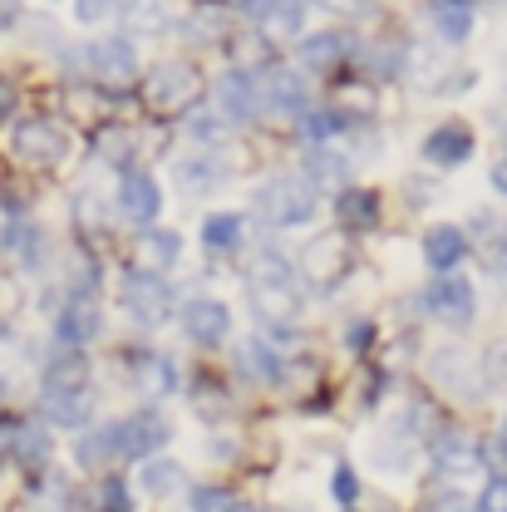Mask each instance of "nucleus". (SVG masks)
I'll return each instance as SVG.
<instances>
[{"instance_id":"obj_1","label":"nucleus","mask_w":507,"mask_h":512,"mask_svg":"<svg viewBox=\"0 0 507 512\" xmlns=\"http://www.w3.org/2000/svg\"><path fill=\"white\" fill-rule=\"evenodd\" d=\"M197 94H202V74L183 60L158 64V69H148V79H143V99H148V109H158V114H183V109L197 104Z\"/></svg>"},{"instance_id":"obj_2","label":"nucleus","mask_w":507,"mask_h":512,"mask_svg":"<svg viewBox=\"0 0 507 512\" xmlns=\"http://www.w3.org/2000/svg\"><path fill=\"white\" fill-rule=\"evenodd\" d=\"M256 212L271 227H301L316 217V188L301 178H271L266 188L256 192Z\"/></svg>"},{"instance_id":"obj_3","label":"nucleus","mask_w":507,"mask_h":512,"mask_svg":"<svg viewBox=\"0 0 507 512\" xmlns=\"http://www.w3.org/2000/svg\"><path fill=\"white\" fill-rule=\"evenodd\" d=\"M10 148H15L20 163L50 168V163H60V153H64V128L50 124V119H25V124H15V133H10Z\"/></svg>"},{"instance_id":"obj_4","label":"nucleus","mask_w":507,"mask_h":512,"mask_svg":"<svg viewBox=\"0 0 507 512\" xmlns=\"http://www.w3.org/2000/svg\"><path fill=\"white\" fill-rule=\"evenodd\" d=\"M124 306H128V316L143 320V325H163V320L173 316V291H168L158 276L133 271L124 281Z\"/></svg>"},{"instance_id":"obj_5","label":"nucleus","mask_w":507,"mask_h":512,"mask_svg":"<svg viewBox=\"0 0 507 512\" xmlns=\"http://www.w3.org/2000/svg\"><path fill=\"white\" fill-rule=\"evenodd\" d=\"M183 330H188V340L197 345H222L227 340V330H232V316H227V306L222 301H188L183 306Z\"/></svg>"},{"instance_id":"obj_6","label":"nucleus","mask_w":507,"mask_h":512,"mask_svg":"<svg viewBox=\"0 0 507 512\" xmlns=\"http://www.w3.org/2000/svg\"><path fill=\"white\" fill-rule=\"evenodd\" d=\"M256 99H266L276 114H301L306 109V84H301V74L296 69H266L261 74V84H256Z\"/></svg>"},{"instance_id":"obj_7","label":"nucleus","mask_w":507,"mask_h":512,"mask_svg":"<svg viewBox=\"0 0 507 512\" xmlns=\"http://www.w3.org/2000/svg\"><path fill=\"white\" fill-rule=\"evenodd\" d=\"M429 311L448 325H463V320H473V286L463 281V276H439L434 286H429Z\"/></svg>"},{"instance_id":"obj_8","label":"nucleus","mask_w":507,"mask_h":512,"mask_svg":"<svg viewBox=\"0 0 507 512\" xmlns=\"http://www.w3.org/2000/svg\"><path fill=\"white\" fill-rule=\"evenodd\" d=\"M124 429V453H133V458H143V453H158V448L173 439V429H168V419L158 414V409H138L128 424H119Z\"/></svg>"},{"instance_id":"obj_9","label":"nucleus","mask_w":507,"mask_h":512,"mask_svg":"<svg viewBox=\"0 0 507 512\" xmlns=\"http://www.w3.org/2000/svg\"><path fill=\"white\" fill-rule=\"evenodd\" d=\"M50 434L40 429V424H20V429H10L5 434V458H15L25 473H45V463H50Z\"/></svg>"},{"instance_id":"obj_10","label":"nucleus","mask_w":507,"mask_h":512,"mask_svg":"<svg viewBox=\"0 0 507 512\" xmlns=\"http://www.w3.org/2000/svg\"><path fill=\"white\" fill-rule=\"evenodd\" d=\"M158 207H163L158 183L148 173H124V183H119V212H124L128 222H153Z\"/></svg>"},{"instance_id":"obj_11","label":"nucleus","mask_w":507,"mask_h":512,"mask_svg":"<svg viewBox=\"0 0 507 512\" xmlns=\"http://www.w3.org/2000/svg\"><path fill=\"white\" fill-rule=\"evenodd\" d=\"M45 419L55 424V429H79V424H89V414H94V399H89V389H45Z\"/></svg>"},{"instance_id":"obj_12","label":"nucleus","mask_w":507,"mask_h":512,"mask_svg":"<svg viewBox=\"0 0 507 512\" xmlns=\"http://www.w3.org/2000/svg\"><path fill=\"white\" fill-rule=\"evenodd\" d=\"M55 335H60V345H84V340H94L99 335V306L89 301V296H74V301H64L60 320H55Z\"/></svg>"},{"instance_id":"obj_13","label":"nucleus","mask_w":507,"mask_h":512,"mask_svg":"<svg viewBox=\"0 0 507 512\" xmlns=\"http://www.w3.org/2000/svg\"><path fill=\"white\" fill-rule=\"evenodd\" d=\"M468 153H473V133L463 124H444L424 138V158H429L434 168H458Z\"/></svg>"},{"instance_id":"obj_14","label":"nucleus","mask_w":507,"mask_h":512,"mask_svg":"<svg viewBox=\"0 0 507 512\" xmlns=\"http://www.w3.org/2000/svg\"><path fill=\"white\" fill-rule=\"evenodd\" d=\"M89 64H94V74H99L104 84H128V79L138 74V60H133V45H128V40H99V45L89 50Z\"/></svg>"},{"instance_id":"obj_15","label":"nucleus","mask_w":507,"mask_h":512,"mask_svg":"<svg viewBox=\"0 0 507 512\" xmlns=\"http://www.w3.org/2000/svg\"><path fill=\"white\" fill-rule=\"evenodd\" d=\"M478 463H483V453H478V444H473L468 434H439V439H434V468L448 473V478H453V473L463 478V473H473Z\"/></svg>"},{"instance_id":"obj_16","label":"nucleus","mask_w":507,"mask_h":512,"mask_svg":"<svg viewBox=\"0 0 507 512\" xmlns=\"http://www.w3.org/2000/svg\"><path fill=\"white\" fill-rule=\"evenodd\" d=\"M217 104H222V114L227 119H252L256 114V84H252V74H242V69H232V74H222V84H217Z\"/></svg>"},{"instance_id":"obj_17","label":"nucleus","mask_w":507,"mask_h":512,"mask_svg":"<svg viewBox=\"0 0 507 512\" xmlns=\"http://www.w3.org/2000/svg\"><path fill=\"white\" fill-rule=\"evenodd\" d=\"M340 266H345V242L340 237H320L301 256V276H311V281H335Z\"/></svg>"},{"instance_id":"obj_18","label":"nucleus","mask_w":507,"mask_h":512,"mask_svg":"<svg viewBox=\"0 0 507 512\" xmlns=\"http://www.w3.org/2000/svg\"><path fill=\"white\" fill-rule=\"evenodd\" d=\"M237 360H242V375H247V380H256V384H276V380H281V355H276L261 335L242 340Z\"/></svg>"},{"instance_id":"obj_19","label":"nucleus","mask_w":507,"mask_h":512,"mask_svg":"<svg viewBox=\"0 0 507 512\" xmlns=\"http://www.w3.org/2000/svg\"><path fill=\"white\" fill-rule=\"evenodd\" d=\"M124 453V429L119 424H104V429H94L89 439H79V463H89V468H104V463H114Z\"/></svg>"},{"instance_id":"obj_20","label":"nucleus","mask_w":507,"mask_h":512,"mask_svg":"<svg viewBox=\"0 0 507 512\" xmlns=\"http://www.w3.org/2000/svg\"><path fill=\"white\" fill-rule=\"evenodd\" d=\"M463 252H468V242H463V232H458V227H434V232L424 237V261H429V266H439V271L458 266Z\"/></svg>"},{"instance_id":"obj_21","label":"nucleus","mask_w":507,"mask_h":512,"mask_svg":"<svg viewBox=\"0 0 507 512\" xmlns=\"http://www.w3.org/2000/svg\"><path fill=\"white\" fill-rule=\"evenodd\" d=\"M45 389H89V365L79 350H60L45 365Z\"/></svg>"},{"instance_id":"obj_22","label":"nucleus","mask_w":507,"mask_h":512,"mask_svg":"<svg viewBox=\"0 0 507 512\" xmlns=\"http://www.w3.org/2000/svg\"><path fill=\"white\" fill-rule=\"evenodd\" d=\"M335 217H340L345 227H370V222L380 217V197L365 188H345L335 197Z\"/></svg>"},{"instance_id":"obj_23","label":"nucleus","mask_w":507,"mask_h":512,"mask_svg":"<svg viewBox=\"0 0 507 512\" xmlns=\"http://www.w3.org/2000/svg\"><path fill=\"white\" fill-rule=\"evenodd\" d=\"M202 247L207 252H237L242 247V217L237 212H212L202 222Z\"/></svg>"},{"instance_id":"obj_24","label":"nucleus","mask_w":507,"mask_h":512,"mask_svg":"<svg viewBox=\"0 0 507 512\" xmlns=\"http://www.w3.org/2000/svg\"><path fill=\"white\" fill-rule=\"evenodd\" d=\"M5 252L15 256V261H25V266H35L45 256V232L35 222H10L5 227Z\"/></svg>"},{"instance_id":"obj_25","label":"nucleus","mask_w":507,"mask_h":512,"mask_svg":"<svg viewBox=\"0 0 507 512\" xmlns=\"http://www.w3.org/2000/svg\"><path fill=\"white\" fill-rule=\"evenodd\" d=\"M434 25L444 40H468L473 30V5L468 0H434Z\"/></svg>"},{"instance_id":"obj_26","label":"nucleus","mask_w":507,"mask_h":512,"mask_svg":"<svg viewBox=\"0 0 507 512\" xmlns=\"http://www.w3.org/2000/svg\"><path fill=\"white\" fill-rule=\"evenodd\" d=\"M345 55H350V40H345V35H335V30L311 35V40L301 45V64H311V69H330V64L345 60Z\"/></svg>"},{"instance_id":"obj_27","label":"nucleus","mask_w":507,"mask_h":512,"mask_svg":"<svg viewBox=\"0 0 507 512\" xmlns=\"http://www.w3.org/2000/svg\"><path fill=\"white\" fill-rule=\"evenodd\" d=\"M252 286H296V271H291V261L276 252H261L252 266Z\"/></svg>"},{"instance_id":"obj_28","label":"nucleus","mask_w":507,"mask_h":512,"mask_svg":"<svg viewBox=\"0 0 507 512\" xmlns=\"http://www.w3.org/2000/svg\"><path fill=\"white\" fill-rule=\"evenodd\" d=\"M222 178V168H212L207 158H188V163H178V183L188 192H197V188H207V183H217Z\"/></svg>"},{"instance_id":"obj_29","label":"nucleus","mask_w":507,"mask_h":512,"mask_svg":"<svg viewBox=\"0 0 507 512\" xmlns=\"http://www.w3.org/2000/svg\"><path fill=\"white\" fill-rule=\"evenodd\" d=\"M192 512H242V503L227 488H197L192 493Z\"/></svg>"},{"instance_id":"obj_30","label":"nucleus","mask_w":507,"mask_h":512,"mask_svg":"<svg viewBox=\"0 0 507 512\" xmlns=\"http://www.w3.org/2000/svg\"><path fill=\"white\" fill-rule=\"evenodd\" d=\"M143 256L158 261V266H168V261L178 256V237H173V232H153V237H143Z\"/></svg>"},{"instance_id":"obj_31","label":"nucleus","mask_w":507,"mask_h":512,"mask_svg":"<svg viewBox=\"0 0 507 512\" xmlns=\"http://www.w3.org/2000/svg\"><path fill=\"white\" fill-rule=\"evenodd\" d=\"M173 478H178L173 463H143V488H148V493H168Z\"/></svg>"},{"instance_id":"obj_32","label":"nucleus","mask_w":507,"mask_h":512,"mask_svg":"<svg viewBox=\"0 0 507 512\" xmlns=\"http://www.w3.org/2000/svg\"><path fill=\"white\" fill-rule=\"evenodd\" d=\"M340 128H345V119H335V114H306V124H301V133H306V138H330V133H340Z\"/></svg>"},{"instance_id":"obj_33","label":"nucleus","mask_w":507,"mask_h":512,"mask_svg":"<svg viewBox=\"0 0 507 512\" xmlns=\"http://www.w3.org/2000/svg\"><path fill=\"white\" fill-rule=\"evenodd\" d=\"M478 512H507V478H493L478 498Z\"/></svg>"},{"instance_id":"obj_34","label":"nucleus","mask_w":507,"mask_h":512,"mask_svg":"<svg viewBox=\"0 0 507 512\" xmlns=\"http://www.w3.org/2000/svg\"><path fill=\"white\" fill-rule=\"evenodd\" d=\"M119 10V0H79V20L94 25V20H109Z\"/></svg>"},{"instance_id":"obj_35","label":"nucleus","mask_w":507,"mask_h":512,"mask_svg":"<svg viewBox=\"0 0 507 512\" xmlns=\"http://www.w3.org/2000/svg\"><path fill=\"white\" fill-rule=\"evenodd\" d=\"M335 173H345L340 158H330V153H316V158H311V178H335Z\"/></svg>"},{"instance_id":"obj_36","label":"nucleus","mask_w":507,"mask_h":512,"mask_svg":"<svg viewBox=\"0 0 507 512\" xmlns=\"http://www.w3.org/2000/svg\"><path fill=\"white\" fill-rule=\"evenodd\" d=\"M15 104H20V89H15V84H10V79L0 74V124H5V119L15 114Z\"/></svg>"},{"instance_id":"obj_37","label":"nucleus","mask_w":507,"mask_h":512,"mask_svg":"<svg viewBox=\"0 0 507 512\" xmlns=\"http://www.w3.org/2000/svg\"><path fill=\"white\" fill-rule=\"evenodd\" d=\"M104 503H109V512H128V498H124V483H119V478H104Z\"/></svg>"},{"instance_id":"obj_38","label":"nucleus","mask_w":507,"mask_h":512,"mask_svg":"<svg viewBox=\"0 0 507 512\" xmlns=\"http://www.w3.org/2000/svg\"><path fill=\"white\" fill-rule=\"evenodd\" d=\"M330 488H335V498H340V503H355V473H350V468H340Z\"/></svg>"},{"instance_id":"obj_39","label":"nucleus","mask_w":507,"mask_h":512,"mask_svg":"<svg viewBox=\"0 0 507 512\" xmlns=\"http://www.w3.org/2000/svg\"><path fill=\"white\" fill-rule=\"evenodd\" d=\"M188 128L197 133V138H217V133H222V128H217V119H207V114H197Z\"/></svg>"},{"instance_id":"obj_40","label":"nucleus","mask_w":507,"mask_h":512,"mask_svg":"<svg viewBox=\"0 0 507 512\" xmlns=\"http://www.w3.org/2000/svg\"><path fill=\"white\" fill-rule=\"evenodd\" d=\"M488 178H493V188L507 197V158H498V163H493V173H488Z\"/></svg>"},{"instance_id":"obj_41","label":"nucleus","mask_w":507,"mask_h":512,"mask_svg":"<svg viewBox=\"0 0 507 512\" xmlns=\"http://www.w3.org/2000/svg\"><path fill=\"white\" fill-rule=\"evenodd\" d=\"M247 15H271V0H237Z\"/></svg>"},{"instance_id":"obj_42","label":"nucleus","mask_w":507,"mask_h":512,"mask_svg":"<svg viewBox=\"0 0 507 512\" xmlns=\"http://www.w3.org/2000/svg\"><path fill=\"white\" fill-rule=\"evenodd\" d=\"M429 512H463V503H458V498H439Z\"/></svg>"},{"instance_id":"obj_43","label":"nucleus","mask_w":507,"mask_h":512,"mask_svg":"<svg viewBox=\"0 0 507 512\" xmlns=\"http://www.w3.org/2000/svg\"><path fill=\"white\" fill-rule=\"evenodd\" d=\"M0 468H5V434H0Z\"/></svg>"},{"instance_id":"obj_44","label":"nucleus","mask_w":507,"mask_h":512,"mask_svg":"<svg viewBox=\"0 0 507 512\" xmlns=\"http://www.w3.org/2000/svg\"><path fill=\"white\" fill-rule=\"evenodd\" d=\"M5 394H10V384H5V380H0V399H5Z\"/></svg>"},{"instance_id":"obj_45","label":"nucleus","mask_w":507,"mask_h":512,"mask_svg":"<svg viewBox=\"0 0 507 512\" xmlns=\"http://www.w3.org/2000/svg\"><path fill=\"white\" fill-rule=\"evenodd\" d=\"M503 444H507V419H503Z\"/></svg>"},{"instance_id":"obj_46","label":"nucleus","mask_w":507,"mask_h":512,"mask_svg":"<svg viewBox=\"0 0 507 512\" xmlns=\"http://www.w3.org/2000/svg\"><path fill=\"white\" fill-rule=\"evenodd\" d=\"M503 266H507V242H503Z\"/></svg>"}]
</instances>
